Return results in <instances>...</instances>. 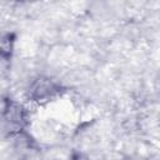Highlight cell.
Instances as JSON below:
<instances>
[{"label": "cell", "mask_w": 160, "mask_h": 160, "mask_svg": "<svg viewBox=\"0 0 160 160\" xmlns=\"http://www.w3.org/2000/svg\"><path fill=\"white\" fill-rule=\"evenodd\" d=\"M70 160H89V158H88L85 154H82V152H78V151H76V152H72Z\"/></svg>", "instance_id": "5"}, {"label": "cell", "mask_w": 160, "mask_h": 160, "mask_svg": "<svg viewBox=\"0 0 160 160\" xmlns=\"http://www.w3.org/2000/svg\"><path fill=\"white\" fill-rule=\"evenodd\" d=\"M14 42H15V34L14 32H6L2 35L1 42H0V56L5 61H10V59L12 56Z\"/></svg>", "instance_id": "4"}, {"label": "cell", "mask_w": 160, "mask_h": 160, "mask_svg": "<svg viewBox=\"0 0 160 160\" xmlns=\"http://www.w3.org/2000/svg\"><path fill=\"white\" fill-rule=\"evenodd\" d=\"M60 92V85L48 76L35 78L28 90L29 98L32 101H48Z\"/></svg>", "instance_id": "2"}, {"label": "cell", "mask_w": 160, "mask_h": 160, "mask_svg": "<svg viewBox=\"0 0 160 160\" xmlns=\"http://www.w3.org/2000/svg\"><path fill=\"white\" fill-rule=\"evenodd\" d=\"M2 118L4 122L10 126V134L18 135L24 131L22 129L28 125L26 110L20 104H16L10 99L2 100Z\"/></svg>", "instance_id": "1"}, {"label": "cell", "mask_w": 160, "mask_h": 160, "mask_svg": "<svg viewBox=\"0 0 160 160\" xmlns=\"http://www.w3.org/2000/svg\"><path fill=\"white\" fill-rule=\"evenodd\" d=\"M15 150L18 151L21 160H42V155L36 144L30 139V136L21 131L15 138Z\"/></svg>", "instance_id": "3"}]
</instances>
